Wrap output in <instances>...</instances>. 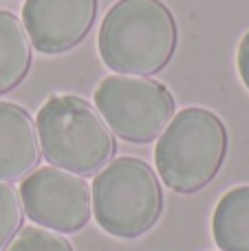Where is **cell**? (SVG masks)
<instances>
[{
    "label": "cell",
    "instance_id": "cell-1",
    "mask_svg": "<svg viewBox=\"0 0 249 251\" xmlns=\"http://www.w3.org/2000/svg\"><path fill=\"white\" fill-rule=\"evenodd\" d=\"M179 29L161 0H119L100 26V55L122 75L148 77L174 57Z\"/></svg>",
    "mask_w": 249,
    "mask_h": 251
},
{
    "label": "cell",
    "instance_id": "cell-2",
    "mask_svg": "<svg viewBox=\"0 0 249 251\" xmlns=\"http://www.w3.org/2000/svg\"><path fill=\"white\" fill-rule=\"evenodd\" d=\"M227 148V128L219 115L207 108H183L159 134L154 163L170 190L194 194L216 178Z\"/></svg>",
    "mask_w": 249,
    "mask_h": 251
},
{
    "label": "cell",
    "instance_id": "cell-3",
    "mask_svg": "<svg viewBox=\"0 0 249 251\" xmlns=\"http://www.w3.org/2000/svg\"><path fill=\"white\" fill-rule=\"evenodd\" d=\"M38 141L42 159L71 174L100 172L117 152L115 134L86 100L55 95L38 110Z\"/></svg>",
    "mask_w": 249,
    "mask_h": 251
},
{
    "label": "cell",
    "instance_id": "cell-4",
    "mask_svg": "<svg viewBox=\"0 0 249 251\" xmlns=\"http://www.w3.org/2000/svg\"><path fill=\"white\" fill-rule=\"evenodd\" d=\"M93 216L115 238L132 240L150 231L163 212L159 176L135 156L113 159L93 181Z\"/></svg>",
    "mask_w": 249,
    "mask_h": 251
},
{
    "label": "cell",
    "instance_id": "cell-5",
    "mask_svg": "<svg viewBox=\"0 0 249 251\" xmlns=\"http://www.w3.org/2000/svg\"><path fill=\"white\" fill-rule=\"evenodd\" d=\"M101 119L128 143H150L159 139L174 117V97L161 82L137 75H110L95 91Z\"/></svg>",
    "mask_w": 249,
    "mask_h": 251
},
{
    "label": "cell",
    "instance_id": "cell-6",
    "mask_svg": "<svg viewBox=\"0 0 249 251\" xmlns=\"http://www.w3.org/2000/svg\"><path fill=\"white\" fill-rule=\"evenodd\" d=\"M25 214L38 227L75 234L88 225L93 214L91 187L77 174L60 168H35L20 183Z\"/></svg>",
    "mask_w": 249,
    "mask_h": 251
},
{
    "label": "cell",
    "instance_id": "cell-7",
    "mask_svg": "<svg viewBox=\"0 0 249 251\" xmlns=\"http://www.w3.org/2000/svg\"><path fill=\"white\" fill-rule=\"evenodd\" d=\"M97 7L100 0H26L22 7V26L40 53L57 55L86 38Z\"/></svg>",
    "mask_w": 249,
    "mask_h": 251
},
{
    "label": "cell",
    "instance_id": "cell-8",
    "mask_svg": "<svg viewBox=\"0 0 249 251\" xmlns=\"http://www.w3.org/2000/svg\"><path fill=\"white\" fill-rule=\"evenodd\" d=\"M42 161L38 130L25 108L0 101V181H20Z\"/></svg>",
    "mask_w": 249,
    "mask_h": 251
},
{
    "label": "cell",
    "instance_id": "cell-9",
    "mask_svg": "<svg viewBox=\"0 0 249 251\" xmlns=\"http://www.w3.org/2000/svg\"><path fill=\"white\" fill-rule=\"evenodd\" d=\"M31 60V42L20 18L0 9V95L20 86Z\"/></svg>",
    "mask_w": 249,
    "mask_h": 251
},
{
    "label": "cell",
    "instance_id": "cell-10",
    "mask_svg": "<svg viewBox=\"0 0 249 251\" xmlns=\"http://www.w3.org/2000/svg\"><path fill=\"white\" fill-rule=\"evenodd\" d=\"M212 234L221 251H249V185L234 187L219 201Z\"/></svg>",
    "mask_w": 249,
    "mask_h": 251
},
{
    "label": "cell",
    "instance_id": "cell-11",
    "mask_svg": "<svg viewBox=\"0 0 249 251\" xmlns=\"http://www.w3.org/2000/svg\"><path fill=\"white\" fill-rule=\"evenodd\" d=\"M25 225V207L16 187L0 181V251H7Z\"/></svg>",
    "mask_w": 249,
    "mask_h": 251
},
{
    "label": "cell",
    "instance_id": "cell-12",
    "mask_svg": "<svg viewBox=\"0 0 249 251\" xmlns=\"http://www.w3.org/2000/svg\"><path fill=\"white\" fill-rule=\"evenodd\" d=\"M7 251H75L73 245L57 231L44 227H26L13 238Z\"/></svg>",
    "mask_w": 249,
    "mask_h": 251
},
{
    "label": "cell",
    "instance_id": "cell-13",
    "mask_svg": "<svg viewBox=\"0 0 249 251\" xmlns=\"http://www.w3.org/2000/svg\"><path fill=\"white\" fill-rule=\"evenodd\" d=\"M236 64H238V75H241L243 84H245L247 91H249V31L243 35L241 44H238Z\"/></svg>",
    "mask_w": 249,
    "mask_h": 251
}]
</instances>
